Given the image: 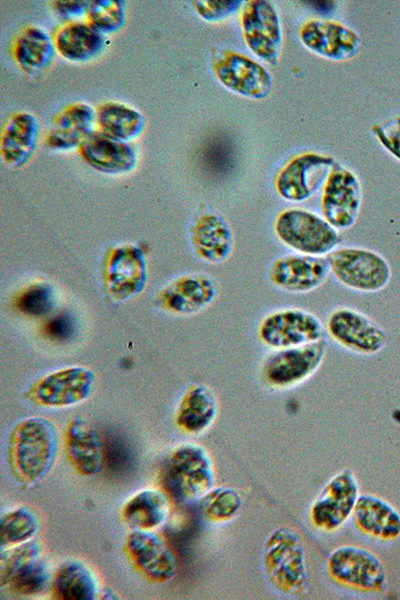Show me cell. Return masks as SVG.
Masks as SVG:
<instances>
[{
    "label": "cell",
    "instance_id": "obj_1",
    "mask_svg": "<svg viewBox=\"0 0 400 600\" xmlns=\"http://www.w3.org/2000/svg\"><path fill=\"white\" fill-rule=\"evenodd\" d=\"M58 432L43 417H29L17 423L10 432L8 462L15 479L32 487L50 472L58 453Z\"/></svg>",
    "mask_w": 400,
    "mask_h": 600
},
{
    "label": "cell",
    "instance_id": "obj_2",
    "mask_svg": "<svg viewBox=\"0 0 400 600\" xmlns=\"http://www.w3.org/2000/svg\"><path fill=\"white\" fill-rule=\"evenodd\" d=\"M161 482L167 494L179 502L201 500L216 482L208 451L196 443L178 445L162 466Z\"/></svg>",
    "mask_w": 400,
    "mask_h": 600
},
{
    "label": "cell",
    "instance_id": "obj_3",
    "mask_svg": "<svg viewBox=\"0 0 400 600\" xmlns=\"http://www.w3.org/2000/svg\"><path fill=\"white\" fill-rule=\"evenodd\" d=\"M262 567L267 582L284 595L301 594L308 580L306 555L300 537L280 527L265 539Z\"/></svg>",
    "mask_w": 400,
    "mask_h": 600
},
{
    "label": "cell",
    "instance_id": "obj_4",
    "mask_svg": "<svg viewBox=\"0 0 400 600\" xmlns=\"http://www.w3.org/2000/svg\"><path fill=\"white\" fill-rule=\"evenodd\" d=\"M274 231L285 246L305 255H327L340 241L337 230L324 218L298 208L281 212L275 220Z\"/></svg>",
    "mask_w": 400,
    "mask_h": 600
},
{
    "label": "cell",
    "instance_id": "obj_5",
    "mask_svg": "<svg viewBox=\"0 0 400 600\" xmlns=\"http://www.w3.org/2000/svg\"><path fill=\"white\" fill-rule=\"evenodd\" d=\"M326 348V341L321 339L302 346L274 350L260 367L261 380L274 390L294 388L317 371Z\"/></svg>",
    "mask_w": 400,
    "mask_h": 600
},
{
    "label": "cell",
    "instance_id": "obj_6",
    "mask_svg": "<svg viewBox=\"0 0 400 600\" xmlns=\"http://www.w3.org/2000/svg\"><path fill=\"white\" fill-rule=\"evenodd\" d=\"M41 554V545L33 540L1 549V587L7 586L21 596H35L45 591L52 578Z\"/></svg>",
    "mask_w": 400,
    "mask_h": 600
},
{
    "label": "cell",
    "instance_id": "obj_7",
    "mask_svg": "<svg viewBox=\"0 0 400 600\" xmlns=\"http://www.w3.org/2000/svg\"><path fill=\"white\" fill-rule=\"evenodd\" d=\"M329 577L337 584L360 592H379L386 584V571L372 551L356 545H342L326 561Z\"/></svg>",
    "mask_w": 400,
    "mask_h": 600
},
{
    "label": "cell",
    "instance_id": "obj_8",
    "mask_svg": "<svg viewBox=\"0 0 400 600\" xmlns=\"http://www.w3.org/2000/svg\"><path fill=\"white\" fill-rule=\"evenodd\" d=\"M330 272L344 286L360 292H376L389 282L388 262L375 251L358 247L336 248L327 256Z\"/></svg>",
    "mask_w": 400,
    "mask_h": 600
},
{
    "label": "cell",
    "instance_id": "obj_9",
    "mask_svg": "<svg viewBox=\"0 0 400 600\" xmlns=\"http://www.w3.org/2000/svg\"><path fill=\"white\" fill-rule=\"evenodd\" d=\"M258 337L265 346L278 350L324 339V328L313 313L300 308H284L261 320Z\"/></svg>",
    "mask_w": 400,
    "mask_h": 600
},
{
    "label": "cell",
    "instance_id": "obj_10",
    "mask_svg": "<svg viewBox=\"0 0 400 600\" xmlns=\"http://www.w3.org/2000/svg\"><path fill=\"white\" fill-rule=\"evenodd\" d=\"M360 495L358 481L350 469L336 473L309 508V520L318 530H339L350 518Z\"/></svg>",
    "mask_w": 400,
    "mask_h": 600
},
{
    "label": "cell",
    "instance_id": "obj_11",
    "mask_svg": "<svg viewBox=\"0 0 400 600\" xmlns=\"http://www.w3.org/2000/svg\"><path fill=\"white\" fill-rule=\"evenodd\" d=\"M106 292L116 301L139 295L147 283V263L141 248L126 243L111 247L103 262Z\"/></svg>",
    "mask_w": 400,
    "mask_h": 600
},
{
    "label": "cell",
    "instance_id": "obj_12",
    "mask_svg": "<svg viewBox=\"0 0 400 600\" xmlns=\"http://www.w3.org/2000/svg\"><path fill=\"white\" fill-rule=\"evenodd\" d=\"M94 372L85 366H69L53 371L30 388L28 396L37 405L63 408L87 400L95 385Z\"/></svg>",
    "mask_w": 400,
    "mask_h": 600
},
{
    "label": "cell",
    "instance_id": "obj_13",
    "mask_svg": "<svg viewBox=\"0 0 400 600\" xmlns=\"http://www.w3.org/2000/svg\"><path fill=\"white\" fill-rule=\"evenodd\" d=\"M125 550L134 567L152 582L165 583L177 572L175 553L153 530L133 529L126 538Z\"/></svg>",
    "mask_w": 400,
    "mask_h": 600
},
{
    "label": "cell",
    "instance_id": "obj_14",
    "mask_svg": "<svg viewBox=\"0 0 400 600\" xmlns=\"http://www.w3.org/2000/svg\"><path fill=\"white\" fill-rule=\"evenodd\" d=\"M326 330L340 346L363 355H373L387 342L384 330L361 312L341 307L327 317Z\"/></svg>",
    "mask_w": 400,
    "mask_h": 600
},
{
    "label": "cell",
    "instance_id": "obj_15",
    "mask_svg": "<svg viewBox=\"0 0 400 600\" xmlns=\"http://www.w3.org/2000/svg\"><path fill=\"white\" fill-rule=\"evenodd\" d=\"M241 23L250 50L262 60L276 65L282 47V30L274 6L265 0L248 1L243 6Z\"/></svg>",
    "mask_w": 400,
    "mask_h": 600
},
{
    "label": "cell",
    "instance_id": "obj_16",
    "mask_svg": "<svg viewBox=\"0 0 400 600\" xmlns=\"http://www.w3.org/2000/svg\"><path fill=\"white\" fill-rule=\"evenodd\" d=\"M360 203L361 188L357 177L347 169L333 168L321 197L323 218L336 230L348 229L357 219Z\"/></svg>",
    "mask_w": 400,
    "mask_h": 600
},
{
    "label": "cell",
    "instance_id": "obj_17",
    "mask_svg": "<svg viewBox=\"0 0 400 600\" xmlns=\"http://www.w3.org/2000/svg\"><path fill=\"white\" fill-rule=\"evenodd\" d=\"M218 80L242 96L262 99L272 88L269 72L258 62L234 51H223L213 62Z\"/></svg>",
    "mask_w": 400,
    "mask_h": 600
},
{
    "label": "cell",
    "instance_id": "obj_18",
    "mask_svg": "<svg viewBox=\"0 0 400 600\" xmlns=\"http://www.w3.org/2000/svg\"><path fill=\"white\" fill-rule=\"evenodd\" d=\"M329 272L327 257L299 253L275 259L269 268L268 278L281 290L306 293L321 286Z\"/></svg>",
    "mask_w": 400,
    "mask_h": 600
},
{
    "label": "cell",
    "instance_id": "obj_19",
    "mask_svg": "<svg viewBox=\"0 0 400 600\" xmlns=\"http://www.w3.org/2000/svg\"><path fill=\"white\" fill-rule=\"evenodd\" d=\"M217 295L214 281L205 274L182 275L158 291L156 305L171 314L190 315L205 309Z\"/></svg>",
    "mask_w": 400,
    "mask_h": 600
},
{
    "label": "cell",
    "instance_id": "obj_20",
    "mask_svg": "<svg viewBox=\"0 0 400 600\" xmlns=\"http://www.w3.org/2000/svg\"><path fill=\"white\" fill-rule=\"evenodd\" d=\"M326 155L306 153L292 159L278 174V194L288 201H304L320 186L333 165Z\"/></svg>",
    "mask_w": 400,
    "mask_h": 600
},
{
    "label": "cell",
    "instance_id": "obj_21",
    "mask_svg": "<svg viewBox=\"0 0 400 600\" xmlns=\"http://www.w3.org/2000/svg\"><path fill=\"white\" fill-rule=\"evenodd\" d=\"M299 36L312 52L332 60L352 58L360 47V38L354 31L330 20L307 21Z\"/></svg>",
    "mask_w": 400,
    "mask_h": 600
},
{
    "label": "cell",
    "instance_id": "obj_22",
    "mask_svg": "<svg viewBox=\"0 0 400 600\" xmlns=\"http://www.w3.org/2000/svg\"><path fill=\"white\" fill-rule=\"evenodd\" d=\"M65 451L71 466L81 475L102 471L105 450L99 432L81 417H74L65 430Z\"/></svg>",
    "mask_w": 400,
    "mask_h": 600
},
{
    "label": "cell",
    "instance_id": "obj_23",
    "mask_svg": "<svg viewBox=\"0 0 400 600\" xmlns=\"http://www.w3.org/2000/svg\"><path fill=\"white\" fill-rule=\"evenodd\" d=\"M351 519L357 530L371 538L392 541L400 536V513L379 496L360 494Z\"/></svg>",
    "mask_w": 400,
    "mask_h": 600
},
{
    "label": "cell",
    "instance_id": "obj_24",
    "mask_svg": "<svg viewBox=\"0 0 400 600\" xmlns=\"http://www.w3.org/2000/svg\"><path fill=\"white\" fill-rule=\"evenodd\" d=\"M82 158L94 169L107 174L131 171L137 162L134 148L128 143L91 132L80 144Z\"/></svg>",
    "mask_w": 400,
    "mask_h": 600
},
{
    "label": "cell",
    "instance_id": "obj_25",
    "mask_svg": "<svg viewBox=\"0 0 400 600\" xmlns=\"http://www.w3.org/2000/svg\"><path fill=\"white\" fill-rule=\"evenodd\" d=\"M190 242L195 254L209 263L225 261L233 247L231 229L216 213H205L196 219L190 229Z\"/></svg>",
    "mask_w": 400,
    "mask_h": 600
},
{
    "label": "cell",
    "instance_id": "obj_26",
    "mask_svg": "<svg viewBox=\"0 0 400 600\" xmlns=\"http://www.w3.org/2000/svg\"><path fill=\"white\" fill-rule=\"evenodd\" d=\"M218 414V401L213 390L200 383L190 385L182 395L175 415L177 426L190 434L209 429Z\"/></svg>",
    "mask_w": 400,
    "mask_h": 600
},
{
    "label": "cell",
    "instance_id": "obj_27",
    "mask_svg": "<svg viewBox=\"0 0 400 600\" xmlns=\"http://www.w3.org/2000/svg\"><path fill=\"white\" fill-rule=\"evenodd\" d=\"M96 112L85 103H73L64 107L56 116L46 137V145L56 150L79 147L93 132Z\"/></svg>",
    "mask_w": 400,
    "mask_h": 600
},
{
    "label": "cell",
    "instance_id": "obj_28",
    "mask_svg": "<svg viewBox=\"0 0 400 600\" xmlns=\"http://www.w3.org/2000/svg\"><path fill=\"white\" fill-rule=\"evenodd\" d=\"M38 128L35 116L27 112L7 118L0 140L1 156L6 164L19 166L29 159L36 145Z\"/></svg>",
    "mask_w": 400,
    "mask_h": 600
},
{
    "label": "cell",
    "instance_id": "obj_29",
    "mask_svg": "<svg viewBox=\"0 0 400 600\" xmlns=\"http://www.w3.org/2000/svg\"><path fill=\"white\" fill-rule=\"evenodd\" d=\"M168 494L159 489H143L123 505L121 516L133 529L154 530L162 526L169 515Z\"/></svg>",
    "mask_w": 400,
    "mask_h": 600
},
{
    "label": "cell",
    "instance_id": "obj_30",
    "mask_svg": "<svg viewBox=\"0 0 400 600\" xmlns=\"http://www.w3.org/2000/svg\"><path fill=\"white\" fill-rule=\"evenodd\" d=\"M51 595L60 600H94L99 595V582L87 564L70 560L52 577Z\"/></svg>",
    "mask_w": 400,
    "mask_h": 600
},
{
    "label": "cell",
    "instance_id": "obj_31",
    "mask_svg": "<svg viewBox=\"0 0 400 600\" xmlns=\"http://www.w3.org/2000/svg\"><path fill=\"white\" fill-rule=\"evenodd\" d=\"M53 41L57 51L70 61H87L104 47L103 34L91 24L83 22L64 25Z\"/></svg>",
    "mask_w": 400,
    "mask_h": 600
},
{
    "label": "cell",
    "instance_id": "obj_32",
    "mask_svg": "<svg viewBox=\"0 0 400 600\" xmlns=\"http://www.w3.org/2000/svg\"><path fill=\"white\" fill-rule=\"evenodd\" d=\"M98 131L112 139L128 142L144 127V118L136 109L118 102H106L96 111Z\"/></svg>",
    "mask_w": 400,
    "mask_h": 600
},
{
    "label": "cell",
    "instance_id": "obj_33",
    "mask_svg": "<svg viewBox=\"0 0 400 600\" xmlns=\"http://www.w3.org/2000/svg\"><path fill=\"white\" fill-rule=\"evenodd\" d=\"M54 41L40 28L23 29L13 44V57L23 68L35 71L45 68L54 55Z\"/></svg>",
    "mask_w": 400,
    "mask_h": 600
},
{
    "label": "cell",
    "instance_id": "obj_34",
    "mask_svg": "<svg viewBox=\"0 0 400 600\" xmlns=\"http://www.w3.org/2000/svg\"><path fill=\"white\" fill-rule=\"evenodd\" d=\"M40 527L38 516L28 507L14 508L1 517V548H10L32 540Z\"/></svg>",
    "mask_w": 400,
    "mask_h": 600
},
{
    "label": "cell",
    "instance_id": "obj_35",
    "mask_svg": "<svg viewBox=\"0 0 400 600\" xmlns=\"http://www.w3.org/2000/svg\"><path fill=\"white\" fill-rule=\"evenodd\" d=\"M200 501L204 517L213 523L232 520L242 507L239 492L226 486L212 488Z\"/></svg>",
    "mask_w": 400,
    "mask_h": 600
},
{
    "label": "cell",
    "instance_id": "obj_36",
    "mask_svg": "<svg viewBox=\"0 0 400 600\" xmlns=\"http://www.w3.org/2000/svg\"><path fill=\"white\" fill-rule=\"evenodd\" d=\"M56 305V294L47 283L35 282L19 291L14 299L15 308L24 315L44 317L50 315Z\"/></svg>",
    "mask_w": 400,
    "mask_h": 600
},
{
    "label": "cell",
    "instance_id": "obj_37",
    "mask_svg": "<svg viewBox=\"0 0 400 600\" xmlns=\"http://www.w3.org/2000/svg\"><path fill=\"white\" fill-rule=\"evenodd\" d=\"M87 16L89 24L102 34L115 32L124 23L123 2L117 0L91 1L87 10Z\"/></svg>",
    "mask_w": 400,
    "mask_h": 600
},
{
    "label": "cell",
    "instance_id": "obj_38",
    "mask_svg": "<svg viewBox=\"0 0 400 600\" xmlns=\"http://www.w3.org/2000/svg\"><path fill=\"white\" fill-rule=\"evenodd\" d=\"M242 0H198L193 2L197 13L207 21H218L236 12Z\"/></svg>",
    "mask_w": 400,
    "mask_h": 600
},
{
    "label": "cell",
    "instance_id": "obj_39",
    "mask_svg": "<svg viewBox=\"0 0 400 600\" xmlns=\"http://www.w3.org/2000/svg\"><path fill=\"white\" fill-rule=\"evenodd\" d=\"M372 131L380 143L400 160V117L375 124Z\"/></svg>",
    "mask_w": 400,
    "mask_h": 600
},
{
    "label": "cell",
    "instance_id": "obj_40",
    "mask_svg": "<svg viewBox=\"0 0 400 600\" xmlns=\"http://www.w3.org/2000/svg\"><path fill=\"white\" fill-rule=\"evenodd\" d=\"M44 330L50 339L64 341L72 336L74 322L69 315H55L47 321Z\"/></svg>",
    "mask_w": 400,
    "mask_h": 600
},
{
    "label": "cell",
    "instance_id": "obj_41",
    "mask_svg": "<svg viewBox=\"0 0 400 600\" xmlns=\"http://www.w3.org/2000/svg\"><path fill=\"white\" fill-rule=\"evenodd\" d=\"M91 1H54L55 11L63 17H75L87 12Z\"/></svg>",
    "mask_w": 400,
    "mask_h": 600
},
{
    "label": "cell",
    "instance_id": "obj_42",
    "mask_svg": "<svg viewBox=\"0 0 400 600\" xmlns=\"http://www.w3.org/2000/svg\"><path fill=\"white\" fill-rule=\"evenodd\" d=\"M310 5L319 12H330L334 8V3L331 1H311Z\"/></svg>",
    "mask_w": 400,
    "mask_h": 600
}]
</instances>
